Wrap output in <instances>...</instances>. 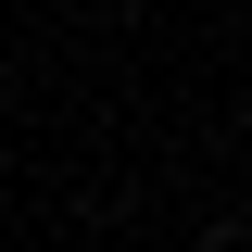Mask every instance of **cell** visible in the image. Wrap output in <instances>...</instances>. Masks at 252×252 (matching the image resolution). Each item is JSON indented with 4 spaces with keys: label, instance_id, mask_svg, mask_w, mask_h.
Here are the masks:
<instances>
[{
    "label": "cell",
    "instance_id": "1",
    "mask_svg": "<svg viewBox=\"0 0 252 252\" xmlns=\"http://www.w3.org/2000/svg\"><path fill=\"white\" fill-rule=\"evenodd\" d=\"M189 252H252V227L227 215V227H202V240H189Z\"/></svg>",
    "mask_w": 252,
    "mask_h": 252
}]
</instances>
